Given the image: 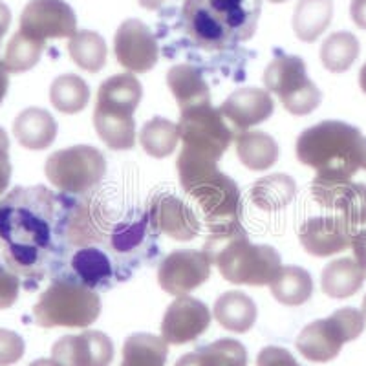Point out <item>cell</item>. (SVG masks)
<instances>
[{
  "mask_svg": "<svg viewBox=\"0 0 366 366\" xmlns=\"http://www.w3.org/2000/svg\"><path fill=\"white\" fill-rule=\"evenodd\" d=\"M74 198L34 185L15 187L0 200V249L28 292L61 273L64 258L71 257L68 220Z\"/></svg>",
  "mask_w": 366,
  "mask_h": 366,
  "instance_id": "6da1fadb",
  "label": "cell"
},
{
  "mask_svg": "<svg viewBox=\"0 0 366 366\" xmlns=\"http://www.w3.org/2000/svg\"><path fill=\"white\" fill-rule=\"evenodd\" d=\"M218 162L182 149L176 169L179 185L204 211L211 233H229L242 227L240 189L218 169Z\"/></svg>",
  "mask_w": 366,
  "mask_h": 366,
  "instance_id": "7a4b0ae2",
  "label": "cell"
},
{
  "mask_svg": "<svg viewBox=\"0 0 366 366\" xmlns=\"http://www.w3.org/2000/svg\"><path fill=\"white\" fill-rule=\"evenodd\" d=\"M262 0H185L182 21L189 37L204 50H227L257 31Z\"/></svg>",
  "mask_w": 366,
  "mask_h": 366,
  "instance_id": "3957f363",
  "label": "cell"
},
{
  "mask_svg": "<svg viewBox=\"0 0 366 366\" xmlns=\"http://www.w3.org/2000/svg\"><path fill=\"white\" fill-rule=\"evenodd\" d=\"M295 152L319 178L350 179L366 171V137L345 121H320L306 129L297 139Z\"/></svg>",
  "mask_w": 366,
  "mask_h": 366,
  "instance_id": "277c9868",
  "label": "cell"
},
{
  "mask_svg": "<svg viewBox=\"0 0 366 366\" xmlns=\"http://www.w3.org/2000/svg\"><path fill=\"white\" fill-rule=\"evenodd\" d=\"M204 253L225 280L244 286H267L279 274V251L264 244H251L244 227L229 233H209Z\"/></svg>",
  "mask_w": 366,
  "mask_h": 366,
  "instance_id": "5b68a950",
  "label": "cell"
},
{
  "mask_svg": "<svg viewBox=\"0 0 366 366\" xmlns=\"http://www.w3.org/2000/svg\"><path fill=\"white\" fill-rule=\"evenodd\" d=\"M143 97L142 83L132 74L114 75L97 90L94 125L101 142L112 150H129L136 145L134 112Z\"/></svg>",
  "mask_w": 366,
  "mask_h": 366,
  "instance_id": "8992f818",
  "label": "cell"
},
{
  "mask_svg": "<svg viewBox=\"0 0 366 366\" xmlns=\"http://www.w3.org/2000/svg\"><path fill=\"white\" fill-rule=\"evenodd\" d=\"M99 315V295L79 282L70 271L55 274L34 306V319L41 328H88Z\"/></svg>",
  "mask_w": 366,
  "mask_h": 366,
  "instance_id": "52a82bcc",
  "label": "cell"
},
{
  "mask_svg": "<svg viewBox=\"0 0 366 366\" xmlns=\"http://www.w3.org/2000/svg\"><path fill=\"white\" fill-rule=\"evenodd\" d=\"M44 172L48 182L64 194L84 196L104 178L107 159L96 147L75 145L54 152L46 159Z\"/></svg>",
  "mask_w": 366,
  "mask_h": 366,
  "instance_id": "ba28073f",
  "label": "cell"
},
{
  "mask_svg": "<svg viewBox=\"0 0 366 366\" xmlns=\"http://www.w3.org/2000/svg\"><path fill=\"white\" fill-rule=\"evenodd\" d=\"M365 330V315L355 308H341L328 319L308 325L297 337V350L304 359L328 362L341 354L345 342L355 341Z\"/></svg>",
  "mask_w": 366,
  "mask_h": 366,
  "instance_id": "9c48e42d",
  "label": "cell"
},
{
  "mask_svg": "<svg viewBox=\"0 0 366 366\" xmlns=\"http://www.w3.org/2000/svg\"><path fill=\"white\" fill-rule=\"evenodd\" d=\"M264 84L293 116H308L322 101V94L308 77L306 63L299 55H277L264 71Z\"/></svg>",
  "mask_w": 366,
  "mask_h": 366,
  "instance_id": "30bf717a",
  "label": "cell"
},
{
  "mask_svg": "<svg viewBox=\"0 0 366 366\" xmlns=\"http://www.w3.org/2000/svg\"><path fill=\"white\" fill-rule=\"evenodd\" d=\"M178 130L182 149L214 162H220L231 142L237 139V132L222 116L220 109H214L211 103L182 110Z\"/></svg>",
  "mask_w": 366,
  "mask_h": 366,
  "instance_id": "8fae6325",
  "label": "cell"
},
{
  "mask_svg": "<svg viewBox=\"0 0 366 366\" xmlns=\"http://www.w3.org/2000/svg\"><path fill=\"white\" fill-rule=\"evenodd\" d=\"M156 237L158 233L150 225L147 211H143L139 217L129 218L110 229L104 246L109 247V254H112L116 260L117 280L123 279L121 271H127V277H130L134 266L137 267L142 264L139 258L145 257L152 262L154 253H158Z\"/></svg>",
  "mask_w": 366,
  "mask_h": 366,
  "instance_id": "7c38bea8",
  "label": "cell"
},
{
  "mask_svg": "<svg viewBox=\"0 0 366 366\" xmlns=\"http://www.w3.org/2000/svg\"><path fill=\"white\" fill-rule=\"evenodd\" d=\"M211 277V260L204 251H172L158 267V282L169 295L185 297L204 286Z\"/></svg>",
  "mask_w": 366,
  "mask_h": 366,
  "instance_id": "4fadbf2b",
  "label": "cell"
},
{
  "mask_svg": "<svg viewBox=\"0 0 366 366\" xmlns=\"http://www.w3.org/2000/svg\"><path fill=\"white\" fill-rule=\"evenodd\" d=\"M147 214L156 233L178 242H189L200 234V222L194 211L172 192L156 191L147 202Z\"/></svg>",
  "mask_w": 366,
  "mask_h": 366,
  "instance_id": "5bb4252c",
  "label": "cell"
},
{
  "mask_svg": "<svg viewBox=\"0 0 366 366\" xmlns=\"http://www.w3.org/2000/svg\"><path fill=\"white\" fill-rule=\"evenodd\" d=\"M117 63L134 74H147L156 66L159 48L150 28L137 19L121 22L114 39Z\"/></svg>",
  "mask_w": 366,
  "mask_h": 366,
  "instance_id": "9a60e30c",
  "label": "cell"
},
{
  "mask_svg": "<svg viewBox=\"0 0 366 366\" xmlns=\"http://www.w3.org/2000/svg\"><path fill=\"white\" fill-rule=\"evenodd\" d=\"M312 194L317 204L341 214L354 229L366 225V183L315 176Z\"/></svg>",
  "mask_w": 366,
  "mask_h": 366,
  "instance_id": "2e32d148",
  "label": "cell"
},
{
  "mask_svg": "<svg viewBox=\"0 0 366 366\" xmlns=\"http://www.w3.org/2000/svg\"><path fill=\"white\" fill-rule=\"evenodd\" d=\"M21 29L42 41L71 39L77 34V17L64 0H29L21 15Z\"/></svg>",
  "mask_w": 366,
  "mask_h": 366,
  "instance_id": "e0dca14e",
  "label": "cell"
},
{
  "mask_svg": "<svg viewBox=\"0 0 366 366\" xmlns=\"http://www.w3.org/2000/svg\"><path fill=\"white\" fill-rule=\"evenodd\" d=\"M211 325V312L202 300L178 297L167 308L162 320V337L169 345H187L204 335Z\"/></svg>",
  "mask_w": 366,
  "mask_h": 366,
  "instance_id": "ac0fdd59",
  "label": "cell"
},
{
  "mask_svg": "<svg viewBox=\"0 0 366 366\" xmlns=\"http://www.w3.org/2000/svg\"><path fill=\"white\" fill-rule=\"evenodd\" d=\"M51 359L61 366H110L114 361V342L103 332L64 335L51 348Z\"/></svg>",
  "mask_w": 366,
  "mask_h": 366,
  "instance_id": "d6986e66",
  "label": "cell"
},
{
  "mask_svg": "<svg viewBox=\"0 0 366 366\" xmlns=\"http://www.w3.org/2000/svg\"><path fill=\"white\" fill-rule=\"evenodd\" d=\"M355 229L341 217H313L299 229V240L312 257H332L352 247Z\"/></svg>",
  "mask_w": 366,
  "mask_h": 366,
  "instance_id": "ffe728a7",
  "label": "cell"
},
{
  "mask_svg": "<svg viewBox=\"0 0 366 366\" xmlns=\"http://www.w3.org/2000/svg\"><path fill=\"white\" fill-rule=\"evenodd\" d=\"M273 110L274 103L269 92L257 86L238 88L220 107L222 116L237 132V136L269 119L273 116Z\"/></svg>",
  "mask_w": 366,
  "mask_h": 366,
  "instance_id": "44dd1931",
  "label": "cell"
},
{
  "mask_svg": "<svg viewBox=\"0 0 366 366\" xmlns=\"http://www.w3.org/2000/svg\"><path fill=\"white\" fill-rule=\"evenodd\" d=\"M70 273L90 290H109L117 280L109 251H103L99 246L75 249L70 257Z\"/></svg>",
  "mask_w": 366,
  "mask_h": 366,
  "instance_id": "7402d4cb",
  "label": "cell"
},
{
  "mask_svg": "<svg viewBox=\"0 0 366 366\" xmlns=\"http://www.w3.org/2000/svg\"><path fill=\"white\" fill-rule=\"evenodd\" d=\"M13 134L24 149L44 150L57 137V121L48 110L26 109L13 123Z\"/></svg>",
  "mask_w": 366,
  "mask_h": 366,
  "instance_id": "603a6c76",
  "label": "cell"
},
{
  "mask_svg": "<svg viewBox=\"0 0 366 366\" xmlns=\"http://www.w3.org/2000/svg\"><path fill=\"white\" fill-rule=\"evenodd\" d=\"M167 84L171 88L179 110H189L211 103L209 84L205 83L202 71L191 64L172 66L167 74Z\"/></svg>",
  "mask_w": 366,
  "mask_h": 366,
  "instance_id": "cb8c5ba5",
  "label": "cell"
},
{
  "mask_svg": "<svg viewBox=\"0 0 366 366\" xmlns=\"http://www.w3.org/2000/svg\"><path fill=\"white\" fill-rule=\"evenodd\" d=\"M366 271L354 258H337L330 262L320 274L322 292L332 299H348L362 287Z\"/></svg>",
  "mask_w": 366,
  "mask_h": 366,
  "instance_id": "d4e9b609",
  "label": "cell"
},
{
  "mask_svg": "<svg viewBox=\"0 0 366 366\" xmlns=\"http://www.w3.org/2000/svg\"><path fill=\"white\" fill-rule=\"evenodd\" d=\"M174 366H247V350L234 339H218L182 355Z\"/></svg>",
  "mask_w": 366,
  "mask_h": 366,
  "instance_id": "484cf974",
  "label": "cell"
},
{
  "mask_svg": "<svg viewBox=\"0 0 366 366\" xmlns=\"http://www.w3.org/2000/svg\"><path fill=\"white\" fill-rule=\"evenodd\" d=\"M214 317L225 330L246 333L257 320V304L242 292H227L214 302Z\"/></svg>",
  "mask_w": 366,
  "mask_h": 366,
  "instance_id": "4316f807",
  "label": "cell"
},
{
  "mask_svg": "<svg viewBox=\"0 0 366 366\" xmlns=\"http://www.w3.org/2000/svg\"><path fill=\"white\" fill-rule=\"evenodd\" d=\"M237 154L251 171H267L279 159V145L269 134L249 130L237 136Z\"/></svg>",
  "mask_w": 366,
  "mask_h": 366,
  "instance_id": "83f0119b",
  "label": "cell"
},
{
  "mask_svg": "<svg viewBox=\"0 0 366 366\" xmlns=\"http://www.w3.org/2000/svg\"><path fill=\"white\" fill-rule=\"evenodd\" d=\"M333 17L332 0H299L293 13V29L304 42H315Z\"/></svg>",
  "mask_w": 366,
  "mask_h": 366,
  "instance_id": "f1b7e54d",
  "label": "cell"
},
{
  "mask_svg": "<svg viewBox=\"0 0 366 366\" xmlns=\"http://www.w3.org/2000/svg\"><path fill=\"white\" fill-rule=\"evenodd\" d=\"M271 293L284 306H302L313 295L312 274L304 267L282 266L271 282Z\"/></svg>",
  "mask_w": 366,
  "mask_h": 366,
  "instance_id": "f546056e",
  "label": "cell"
},
{
  "mask_svg": "<svg viewBox=\"0 0 366 366\" xmlns=\"http://www.w3.org/2000/svg\"><path fill=\"white\" fill-rule=\"evenodd\" d=\"M169 342L152 333H132L123 345L119 366H165Z\"/></svg>",
  "mask_w": 366,
  "mask_h": 366,
  "instance_id": "4dcf8cb0",
  "label": "cell"
},
{
  "mask_svg": "<svg viewBox=\"0 0 366 366\" xmlns=\"http://www.w3.org/2000/svg\"><path fill=\"white\" fill-rule=\"evenodd\" d=\"M297 183L287 174H269L251 187V202L262 211H279L295 198Z\"/></svg>",
  "mask_w": 366,
  "mask_h": 366,
  "instance_id": "1f68e13d",
  "label": "cell"
},
{
  "mask_svg": "<svg viewBox=\"0 0 366 366\" xmlns=\"http://www.w3.org/2000/svg\"><path fill=\"white\" fill-rule=\"evenodd\" d=\"M68 51H70L71 61L90 74L103 70L107 64V55H109L104 39L90 29L77 31L68 42Z\"/></svg>",
  "mask_w": 366,
  "mask_h": 366,
  "instance_id": "d6a6232c",
  "label": "cell"
},
{
  "mask_svg": "<svg viewBox=\"0 0 366 366\" xmlns=\"http://www.w3.org/2000/svg\"><path fill=\"white\" fill-rule=\"evenodd\" d=\"M50 101L61 114H77L86 109L90 88L79 75H61L51 83Z\"/></svg>",
  "mask_w": 366,
  "mask_h": 366,
  "instance_id": "836d02e7",
  "label": "cell"
},
{
  "mask_svg": "<svg viewBox=\"0 0 366 366\" xmlns=\"http://www.w3.org/2000/svg\"><path fill=\"white\" fill-rule=\"evenodd\" d=\"M179 142L178 125L165 117H154L147 121L139 132V143L143 150L152 158H167L176 150Z\"/></svg>",
  "mask_w": 366,
  "mask_h": 366,
  "instance_id": "e575fe53",
  "label": "cell"
},
{
  "mask_svg": "<svg viewBox=\"0 0 366 366\" xmlns=\"http://www.w3.org/2000/svg\"><path fill=\"white\" fill-rule=\"evenodd\" d=\"M46 48V41L34 37L19 29L8 42L4 55V64L9 74H22L28 71L41 61V55Z\"/></svg>",
  "mask_w": 366,
  "mask_h": 366,
  "instance_id": "d590c367",
  "label": "cell"
},
{
  "mask_svg": "<svg viewBox=\"0 0 366 366\" xmlns=\"http://www.w3.org/2000/svg\"><path fill=\"white\" fill-rule=\"evenodd\" d=\"M359 57V41L350 31H335L330 35L320 48V61L326 70L333 74L350 70Z\"/></svg>",
  "mask_w": 366,
  "mask_h": 366,
  "instance_id": "8d00e7d4",
  "label": "cell"
},
{
  "mask_svg": "<svg viewBox=\"0 0 366 366\" xmlns=\"http://www.w3.org/2000/svg\"><path fill=\"white\" fill-rule=\"evenodd\" d=\"M22 280L17 271L9 266L6 257L0 253V310L11 308L17 302Z\"/></svg>",
  "mask_w": 366,
  "mask_h": 366,
  "instance_id": "74e56055",
  "label": "cell"
},
{
  "mask_svg": "<svg viewBox=\"0 0 366 366\" xmlns=\"http://www.w3.org/2000/svg\"><path fill=\"white\" fill-rule=\"evenodd\" d=\"M24 339L11 330H0V366H11L24 355Z\"/></svg>",
  "mask_w": 366,
  "mask_h": 366,
  "instance_id": "f35d334b",
  "label": "cell"
},
{
  "mask_svg": "<svg viewBox=\"0 0 366 366\" xmlns=\"http://www.w3.org/2000/svg\"><path fill=\"white\" fill-rule=\"evenodd\" d=\"M257 366H300L286 348L279 346H266L258 354Z\"/></svg>",
  "mask_w": 366,
  "mask_h": 366,
  "instance_id": "ab89813d",
  "label": "cell"
},
{
  "mask_svg": "<svg viewBox=\"0 0 366 366\" xmlns=\"http://www.w3.org/2000/svg\"><path fill=\"white\" fill-rule=\"evenodd\" d=\"M11 179V163H9V139L6 130L0 127V192L4 194Z\"/></svg>",
  "mask_w": 366,
  "mask_h": 366,
  "instance_id": "60d3db41",
  "label": "cell"
},
{
  "mask_svg": "<svg viewBox=\"0 0 366 366\" xmlns=\"http://www.w3.org/2000/svg\"><path fill=\"white\" fill-rule=\"evenodd\" d=\"M352 249L357 264L366 271V227L352 237Z\"/></svg>",
  "mask_w": 366,
  "mask_h": 366,
  "instance_id": "b9f144b4",
  "label": "cell"
},
{
  "mask_svg": "<svg viewBox=\"0 0 366 366\" xmlns=\"http://www.w3.org/2000/svg\"><path fill=\"white\" fill-rule=\"evenodd\" d=\"M350 15H352V21H354L359 28L366 29V0H352V4H350Z\"/></svg>",
  "mask_w": 366,
  "mask_h": 366,
  "instance_id": "7bdbcfd3",
  "label": "cell"
},
{
  "mask_svg": "<svg viewBox=\"0 0 366 366\" xmlns=\"http://www.w3.org/2000/svg\"><path fill=\"white\" fill-rule=\"evenodd\" d=\"M9 24H11V11H9L8 6L4 2H0V41L8 31Z\"/></svg>",
  "mask_w": 366,
  "mask_h": 366,
  "instance_id": "ee69618b",
  "label": "cell"
},
{
  "mask_svg": "<svg viewBox=\"0 0 366 366\" xmlns=\"http://www.w3.org/2000/svg\"><path fill=\"white\" fill-rule=\"evenodd\" d=\"M9 71L6 68L4 61H0V103L4 101L6 94H8V88H9Z\"/></svg>",
  "mask_w": 366,
  "mask_h": 366,
  "instance_id": "f6af8a7d",
  "label": "cell"
},
{
  "mask_svg": "<svg viewBox=\"0 0 366 366\" xmlns=\"http://www.w3.org/2000/svg\"><path fill=\"white\" fill-rule=\"evenodd\" d=\"M163 2H165V0H139V4L145 9H158L162 8Z\"/></svg>",
  "mask_w": 366,
  "mask_h": 366,
  "instance_id": "bcb514c9",
  "label": "cell"
},
{
  "mask_svg": "<svg viewBox=\"0 0 366 366\" xmlns=\"http://www.w3.org/2000/svg\"><path fill=\"white\" fill-rule=\"evenodd\" d=\"M29 366H61V365H59L55 359H37V361H34Z\"/></svg>",
  "mask_w": 366,
  "mask_h": 366,
  "instance_id": "7dc6e473",
  "label": "cell"
},
{
  "mask_svg": "<svg viewBox=\"0 0 366 366\" xmlns=\"http://www.w3.org/2000/svg\"><path fill=\"white\" fill-rule=\"evenodd\" d=\"M359 84H361V90L366 94V64L359 71Z\"/></svg>",
  "mask_w": 366,
  "mask_h": 366,
  "instance_id": "c3c4849f",
  "label": "cell"
},
{
  "mask_svg": "<svg viewBox=\"0 0 366 366\" xmlns=\"http://www.w3.org/2000/svg\"><path fill=\"white\" fill-rule=\"evenodd\" d=\"M362 315H365L366 319V295H365V300H362Z\"/></svg>",
  "mask_w": 366,
  "mask_h": 366,
  "instance_id": "681fc988",
  "label": "cell"
},
{
  "mask_svg": "<svg viewBox=\"0 0 366 366\" xmlns=\"http://www.w3.org/2000/svg\"><path fill=\"white\" fill-rule=\"evenodd\" d=\"M269 2H286V0H269Z\"/></svg>",
  "mask_w": 366,
  "mask_h": 366,
  "instance_id": "f907efd6",
  "label": "cell"
},
{
  "mask_svg": "<svg viewBox=\"0 0 366 366\" xmlns=\"http://www.w3.org/2000/svg\"><path fill=\"white\" fill-rule=\"evenodd\" d=\"M0 196H2V192H0Z\"/></svg>",
  "mask_w": 366,
  "mask_h": 366,
  "instance_id": "816d5d0a",
  "label": "cell"
}]
</instances>
